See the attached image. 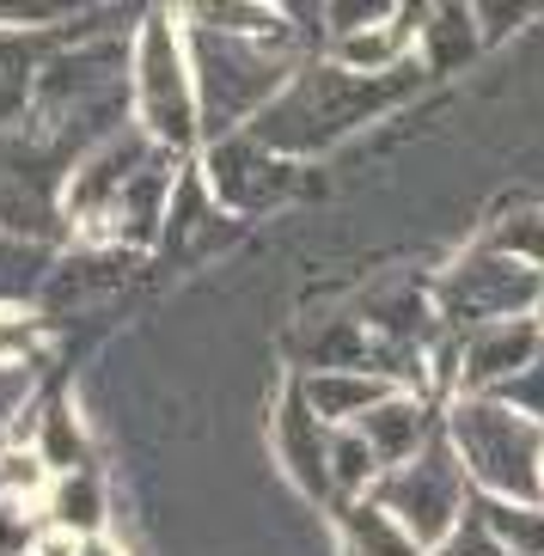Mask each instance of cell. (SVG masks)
I'll list each match as a JSON object with an SVG mask.
<instances>
[{"mask_svg": "<svg viewBox=\"0 0 544 556\" xmlns=\"http://www.w3.org/2000/svg\"><path fill=\"white\" fill-rule=\"evenodd\" d=\"M135 116V31H62L43 55L25 129L43 135L67 160L129 129Z\"/></svg>", "mask_w": 544, "mask_h": 556, "instance_id": "1", "label": "cell"}, {"mask_svg": "<svg viewBox=\"0 0 544 556\" xmlns=\"http://www.w3.org/2000/svg\"><path fill=\"white\" fill-rule=\"evenodd\" d=\"M422 80H429L422 55L397 67H349L337 55H325V62L306 55L300 74L251 116L245 129H257L269 148L294 153V160H313V153H330L337 141H349L355 129H367L374 116L397 111Z\"/></svg>", "mask_w": 544, "mask_h": 556, "instance_id": "2", "label": "cell"}, {"mask_svg": "<svg viewBox=\"0 0 544 556\" xmlns=\"http://www.w3.org/2000/svg\"><path fill=\"white\" fill-rule=\"evenodd\" d=\"M172 148L153 141L141 123L92 153L74 160L67 172V227L92 232L99 245H148L165 227V202H172Z\"/></svg>", "mask_w": 544, "mask_h": 556, "instance_id": "3", "label": "cell"}, {"mask_svg": "<svg viewBox=\"0 0 544 556\" xmlns=\"http://www.w3.org/2000/svg\"><path fill=\"white\" fill-rule=\"evenodd\" d=\"M184 37H190V67H197L202 141H215V135H227V129H245L251 116L264 111L281 86L300 74V62H306L300 31L257 37V31H208V25H184Z\"/></svg>", "mask_w": 544, "mask_h": 556, "instance_id": "4", "label": "cell"}, {"mask_svg": "<svg viewBox=\"0 0 544 556\" xmlns=\"http://www.w3.org/2000/svg\"><path fill=\"white\" fill-rule=\"evenodd\" d=\"M446 434L483 495L544 502V416L508 404L502 392H465L446 409Z\"/></svg>", "mask_w": 544, "mask_h": 556, "instance_id": "5", "label": "cell"}, {"mask_svg": "<svg viewBox=\"0 0 544 556\" xmlns=\"http://www.w3.org/2000/svg\"><path fill=\"white\" fill-rule=\"evenodd\" d=\"M135 123L165 141L172 153H190L202 141V99L197 67H190V37H184L172 7H153L135 25Z\"/></svg>", "mask_w": 544, "mask_h": 556, "instance_id": "6", "label": "cell"}, {"mask_svg": "<svg viewBox=\"0 0 544 556\" xmlns=\"http://www.w3.org/2000/svg\"><path fill=\"white\" fill-rule=\"evenodd\" d=\"M471 490H478V483L465 471V458H459V446H453V434H446V422L422 441V453H410L404 465L380 471V483H374V495L397 514V526L416 539V551H441V544L453 539V526L471 514Z\"/></svg>", "mask_w": 544, "mask_h": 556, "instance_id": "7", "label": "cell"}, {"mask_svg": "<svg viewBox=\"0 0 544 556\" xmlns=\"http://www.w3.org/2000/svg\"><path fill=\"white\" fill-rule=\"evenodd\" d=\"M67 160L62 148H50L43 135L31 129H0V227L31 232V239H50L67 227Z\"/></svg>", "mask_w": 544, "mask_h": 556, "instance_id": "8", "label": "cell"}, {"mask_svg": "<svg viewBox=\"0 0 544 556\" xmlns=\"http://www.w3.org/2000/svg\"><path fill=\"white\" fill-rule=\"evenodd\" d=\"M544 294V269L532 257L508 245H483L471 257H459L441 281V318L453 325H490V318H514V312H532Z\"/></svg>", "mask_w": 544, "mask_h": 556, "instance_id": "9", "label": "cell"}, {"mask_svg": "<svg viewBox=\"0 0 544 556\" xmlns=\"http://www.w3.org/2000/svg\"><path fill=\"white\" fill-rule=\"evenodd\" d=\"M202 178H208V190L227 214H269L276 202L294 197L300 165L294 153L269 148L257 129H227L202 153Z\"/></svg>", "mask_w": 544, "mask_h": 556, "instance_id": "10", "label": "cell"}, {"mask_svg": "<svg viewBox=\"0 0 544 556\" xmlns=\"http://www.w3.org/2000/svg\"><path fill=\"white\" fill-rule=\"evenodd\" d=\"M544 349V325L539 312H514V318H490L471 325V337L453 355V386L459 392H495L502 379H514L527 361H539Z\"/></svg>", "mask_w": 544, "mask_h": 556, "instance_id": "11", "label": "cell"}, {"mask_svg": "<svg viewBox=\"0 0 544 556\" xmlns=\"http://www.w3.org/2000/svg\"><path fill=\"white\" fill-rule=\"evenodd\" d=\"M330 434H337V422H325V416L306 404V392H300V379H294V386L281 392V409H276V453H281V465H288V477H294L318 507H337Z\"/></svg>", "mask_w": 544, "mask_h": 556, "instance_id": "12", "label": "cell"}, {"mask_svg": "<svg viewBox=\"0 0 544 556\" xmlns=\"http://www.w3.org/2000/svg\"><path fill=\"white\" fill-rule=\"evenodd\" d=\"M300 392H306V404H313L325 422H355L362 409L392 397L397 386L380 367H306V374H300Z\"/></svg>", "mask_w": 544, "mask_h": 556, "instance_id": "13", "label": "cell"}, {"mask_svg": "<svg viewBox=\"0 0 544 556\" xmlns=\"http://www.w3.org/2000/svg\"><path fill=\"white\" fill-rule=\"evenodd\" d=\"M355 428H362V441L380 453L385 471H392V465H404L410 453H422V441L434 434L429 404H422V397H404V392H392V397H380L374 409H362V416H355Z\"/></svg>", "mask_w": 544, "mask_h": 556, "instance_id": "14", "label": "cell"}, {"mask_svg": "<svg viewBox=\"0 0 544 556\" xmlns=\"http://www.w3.org/2000/svg\"><path fill=\"white\" fill-rule=\"evenodd\" d=\"M55 50L50 31H31V25H0V129H13L18 116L31 111L37 74H43V55Z\"/></svg>", "mask_w": 544, "mask_h": 556, "instance_id": "15", "label": "cell"}, {"mask_svg": "<svg viewBox=\"0 0 544 556\" xmlns=\"http://www.w3.org/2000/svg\"><path fill=\"white\" fill-rule=\"evenodd\" d=\"M483 43H490V37H483L471 0H441V7L416 25V55H422L429 74H453V67H465Z\"/></svg>", "mask_w": 544, "mask_h": 556, "instance_id": "16", "label": "cell"}, {"mask_svg": "<svg viewBox=\"0 0 544 556\" xmlns=\"http://www.w3.org/2000/svg\"><path fill=\"white\" fill-rule=\"evenodd\" d=\"M184 25H208V31H257V37H288L300 18L281 0H165Z\"/></svg>", "mask_w": 544, "mask_h": 556, "instance_id": "17", "label": "cell"}, {"mask_svg": "<svg viewBox=\"0 0 544 556\" xmlns=\"http://www.w3.org/2000/svg\"><path fill=\"white\" fill-rule=\"evenodd\" d=\"M330 514H337V539H343L349 551H374V556H404V551H416V539L397 526V514H392V507H385L374 490L337 502Z\"/></svg>", "mask_w": 544, "mask_h": 556, "instance_id": "18", "label": "cell"}, {"mask_svg": "<svg viewBox=\"0 0 544 556\" xmlns=\"http://www.w3.org/2000/svg\"><path fill=\"white\" fill-rule=\"evenodd\" d=\"M55 257L43 239H31V232H13L0 227V306H25V300L43 294V281H50Z\"/></svg>", "mask_w": 544, "mask_h": 556, "instance_id": "19", "label": "cell"}, {"mask_svg": "<svg viewBox=\"0 0 544 556\" xmlns=\"http://www.w3.org/2000/svg\"><path fill=\"white\" fill-rule=\"evenodd\" d=\"M478 514L490 520L495 544L514 556H544V502H514V495H471Z\"/></svg>", "mask_w": 544, "mask_h": 556, "instance_id": "20", "label": "cell"}, {"mask_svg": "<svg viewBox=\"0 0 544 556\" xmlns=\"http://www.w3.org/2000/svg\"><path fill=\"white\" fill-rule=\"evenodd\" d=\"M50 514L62 532H74V539H92L104 526V490L99 477L86 471V465H67V471H55L50 483Z\"/></svg>", "mask_w": 544, "mask_h": 556, "instance_id": "21", "label": "cell"}, {"mask_svg": "<svg viewBox=\"0 0 544 556\" xmlns=\"http://www.w3.org/2000/svg\"><path fill=\"white\" fill-rule=\"evenodd\" d=\"M404 50H416V43L397 18H385V25H355V31L330 37V55L349 67H397V62H410Z\"/></svg>", "mask_w": 544, "mask_h": 556, "instance_id": "22", "label": "cell"}, {"mask_svg": "<svg viewBox=\"0 0 544 556\" xmlns=\"http://www.w3.org/2000/svg\"><path fill=\"white\" fill-rule=\"evenodd\" d=\"M208 227V178H202V165H184L178 184H172V202H165V227H160V245L178 251L190 232Z\"/></svg>", "mask_w": 544, "mask_h": 556, "instance_id": "23", "label": "cell"}, {"mask_svg": "<svg viewBox=\"0 0 544 556\" xmlns=\"http://www.w3.org/2000/svg\"><path fill=\"white\" fill-rule=\"evenodd\" d=\"M104 0H0V25H31V31H55L67 18H92Z\"/></svg>", "mask_w": 544, "mask_h": 556, "instance_id": "24", "label": "cell"}, {"mask_svg": "<svg viewBox=\"0 0 544 556\" xmlns=\"http://www.w3.org/2000/svg\"><path fill=\"white\" fill-rule=\"evenodd\" d=\"M404 0H325V31H355V25H385Z\"/></svg>", "mask_w": 544, "mask_h": 556, "instance_id": "25", "label": "cell"}, {"mask_svg": "<svg viewBox=\"0 0 544 556\" xmlns=\"http://www.w3.org/2000/svg\"><path fill=\"white\" fill-rule=\"evenodd\" d=\"M539 7H544V0H471V13H478V25H483V37H490V43L514 37L532 13H539Z\"/></svg>", "mask_w": 544, "mask_h": 556, "instance_id": "26", "label": "cell"}, {"mask_svg": "<svg viewBox=\"0 0 544 556\" xmlns=\"http://www.w3.org/2000/svg\"><path fill=\"white\" fill-rule=\"evenodd\" d=\"M37 318L31 312H13V306H0V367H13V361H31L37 355Z\"/></svg>", "mask_w": 544, "mask_h": 556, "instance_id": "27", "label": "cell"}, {"mask_svg": "<svg viewBox=\"0 0 544 556\" xmlns=\"http://www.w3.org/2000/svg\"><path fill=\"white\" fill-rule=\"evenodd\" d=\"M43 453H50L55 471L80 465V434H74V416H67V404H50V422H43Z\"/></svg>", "mask_w": 544, "mask_h": 556, "instance_id": "28", "label": "cell"}, {"mask_svg": "<svg viewBox=\"0 0 544 556\" xmlns=\"http://www.w3.org/2000/svg\"><path fill=\"white\" fill-rule=\"evenodd\" d=\"M495 245L520 251V257H532V263L544 269V208H532V214H514L508 227L495 232Z\"/></svg>", "mask_w": 544, "mask_h": 556, "instance_id": "29", "label": "cell"}, {"mask_svg": "<svg viewBox=\"0 0 544 556\" xmlns=\"http://www.w3.org/2000/svg\"><path fill=\"white\" fill-rule=\"evenodd\" d=\"M25 404V361H13V367H0V422H7V409Z\"/></svg>", "mask_w": 544, "mask_h": 556, "instance_id": "30", "label": "cell"}, {"mask_svg": "<svg viewBox=\"0 0 544 556\" xmlns=\"http://www.w3.org/2000/svg\"><path fill=\"white\" fill-rule=\"evenodd\" d=\"M434 7H441V0H404V7H397V25L410 31V43H416V25H422V18L434 13Z\"/></svg>", "mask_w": 544, "mask_h": 556, "instance_id": "31", "label": "cell"}, {"mask_svg": "<svg viewBox=\"0 0 544 556\" xmlns=\"http://www.w3.org/2000/svg\"><path fill=\"white\" fill-rule=\"evenodd\" d=\"M0 453H7V446H0ZM0 507H7V471H0Z\"/></svg>", "mask_w": 544, "mask_h": 556, "instance_id": "32", "label": "cell"}, {"mask_svg": "<svg viewBox=\"0 0 544 556\" xmlns=\"http://www.w3.org/2000/svg\"><path fill=\"white\" fill-rule=\"evenodd\" d=\"M532 312H539V325H544V294H539V306H532Z\"/></svg>", "mask_w": 544, "mask_h": 556, "instance_id": "33", "label": "cell"}]
</instances>
